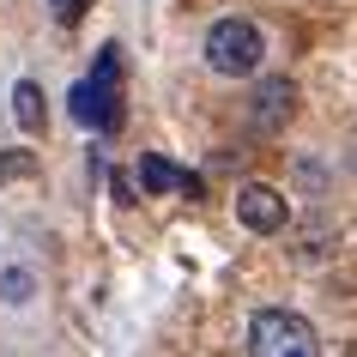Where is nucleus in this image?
Wrapping results in <instances>:
<instances>
[{
  "instance_id": "f257e3e1",
  "label": "nucleus",
  "mask_w": 357,
  "mask_h": 357,
  "mask_svg": "<svg viewBox=\"0 0 357 357\" xmlns=\"http://www.w3.org/2000/svg\"><path fill=\"white\" fill-rule=\"evenodd\" d=\"M248 351L255 357H321L315 327L291 309H261L255 327H248Z\"/></svg>"
},
{
  "instance_id": "f03ea898",
  "label": "nucleus",
  "mask_w": 357,
  "mask_h": 357,
  "mask_svg": "<svg viewBox=\"0 0 357 357\" xmlns=\"http://www.w3.org/2000/svg\"><path fill=\"white\" fill-rule=\"evenodd\" d=\"M206 61L212 73H230V79H248L261 67V24L248 19H218L206 31Z\"/></svg>"
},
{
  "instance_id": "7ed1b4c3",
  "label": "nucleus",
  "mask_w": 357,
  "mask_h": 357,
  "mask_svg": "<svg viewBox=\"0 0 357 357\" xmlns=\"http://www.w3.org/2000/svg\"><path fill=\"white\" fill-rule=\"evenodd\" d=\"M67 109H73V121H85V128H103V133L121 128V97H115V85H103V79H79L73 91H67Z\"/></svg>"
},
{
  "instance_id": "20e7f679",
  "label": "nucleus",
  "mask_w": 357,
  "mask_h": 357,
  "mask_svg": "<svg viewBox=\"0 0 357 357\" xmlns=\"http://www.w3.org/2000/svg\"><path fill=\"white\" fill-rule=\"evenodd\" d=\"M291 115H297V85H291V79H261V91L248 103V128L255 133H279Z\"/></svg>"
},
{
  "instance_id": "39448f33",
  "label": "nucleus",
  "mask_w": 357,
  "mask_h": 357,
  "mask_svg": "<svg viewBox=\"0 0 357 357\" xmlns=\"http://www.w3.org/2000/svg\"><path fill=\"white\" fill-rule=\"evenodd\" d=\"M236 218H243L248 230H261V236L284 230V200H279V188H266V182H243V188H236Z\"/></svg>"
},
{
  "instance_id": "423d86ee",
  "label": "nucleus",
  "mask_w": 357,
  "mask_h": 357,
  "mask_svg": "<svg viewBox=\"0 0 357 357\" xmlns=\"http://www.w3.org/2000/svg\"><path fill=\"white\" fill-rule=\"evenodd\" d=\"M139 188L146 194H182V169L169 164V158H158V151H146L139 158Z\"/></svg>"
},
{
  "instance_id": "0eeeda50",
  "label": "nucleus",
  "mask_w": 357,
  "mask_h": 357,
  "mask_svg": "<svg viewBox=\"0 0 357 357\" xmlns=\"http://www.w3.org/2000/svg\"><path fill=\"white\" fill-rule=\"evenodd\" d=\"M13 121H19L24 133H43V91H37V79H19V85H13Z\"/></svg>"
},
{
  "instance_id": "6e6552de",
  "label": "nucleus",
  "mask_w": 357,
  "mask_h": 357,
  "mask_svg": "<svg viewBox=\"0 0 357 357\" xmlns=\"http://www.w3.org/2000/svg\"><path fill=\"white\" fill-rule=\"evenodd\" d=\"M0 297H6V303H31V297H37L31 273H24V266H6V273H0Z\"/></svg>"
},
{
  "instance_id": "1a4fd4ad",
  "label": "nucleus",
  "mask_w": 357,
  "mask_h": 357,
  "mask_svg": "<svg viewBox=\"0 0 357 357\" xmlns=\"http://www.w3.org/2000/svg\"><path fill=\"white\" fill-rule=\"evenodd\" d=\"M85 6H91V0H49L55 24H79V19H85Z\"/></svg>"
},
{
  "instance_id": "9d476101",
  "label": "nucleus",
  "mask_w": 357,
  "mask_h": 357,
  "mask_svg": "<svg viewBox=\"0 0 357 357\" xmlns=\"http://www.w3.org/2000/svg\"><path fill=\"white\" fill-rule=\"evenodd\" d=\"M91 79H103V85H115V79H121V55H115V43L97 55V73H91Z\"/></svg>"
},
{
  "instance_id": "9b49d317",
  "label": "nucleus",
  "mask_w": 357,
  "mask_h": 357,
  "mask_svg": "<svg viewBox=\"0 0 357 357\" xmlns=\"http://www.w3.org/2000/svg\"><path fill=\"white\" fill-rule=\"evenodd\" d=\"M0 176H31V158H24V151H6V158H0Z\"/></svg>"
},
{
  "instance_id": "f8f14e48",
  "label": "nucleus",
  "mask_w": 357,
  "mask_h": 357,
  "mask_svg": "<svg viewBox=\"0 0 357 357\" xmlns=\"http://www.w3.org/2000/svg\"><path fill=\"white\" fill-rule=\"evenodd\" d=\"M182 194H188V200H200V194H206V182H200L194 169H182Z\"/></svg>"
}]
</instances>
